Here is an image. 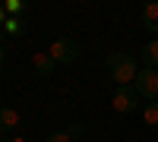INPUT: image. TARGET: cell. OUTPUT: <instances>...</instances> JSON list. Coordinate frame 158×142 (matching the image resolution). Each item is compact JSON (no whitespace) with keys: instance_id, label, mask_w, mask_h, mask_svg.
Returning a JSON list of instances; mask_svg holds the SVG:
<instances>
[{"instance_id":"1","label":"cell","mask_w":158,"mask_h":142,"mask_svg":"<svg viewBox=\"0 0 158 142\" xmlns=\"http://www.w3.org/2000/svg\"><path fill=\"white\" fill-rule=\"evenodd\" d=\"M108 73H111V79H114L117 85L133 82L136 76H139L136 57H133V54H127V51H114V54L108 57Z\"/></svg>"},{"instance_id":"2","label":"cell","mask_w":158,"mask_h":142,"mask_svg":"<svg viewBox=\"0 0 158 142\" xmlns=\"http://www.w3.org/2000/svg\"><path fill=\"white\" fill-rule=\"evenodd\" d=\"M133 88L139 92V98L158 101V70H139V76L133 79Z\"/></svg>"},{"instance_id":"3","label":"cell","mask_w":158,"mask_h":142,"mask_svg":"<svg viewBox=\"0 0 158 142\" xmlns=\"http://www.w3.org/2000/svg\"><path fill=\"white\" fill-rule=\"evenodd\" d=\"M111 104L114 111H120V114H130V111H136L139 108V92L133 85H117V92L111 98Z\"/></svg>"},{"instance_id":"4","label":"cell","mask_w":158,"mask_h":142,"mask_svg":"<svg viewBox=\"0 0 158 142\" xmlns=\"http://www.w3.org/2000/svg\"><path fill=\"white\" fill-rule=\"evenodd\" d=\"M48 54L54 57L57 63H76L79 60V44L73 41V38H57V41L51 44Z\"/></svg>"},{"instance_id":"5","label":"cell","mask_w":158,"mask_h":142,"mask_svg":"<svg viewBox=\"0 0 158 142\" xmlns=\"http://www.w3.org/2000/svg\"><path fill=\"white\" fill-rule=\"evenodd\" d=\"M139 57H142V63H146V70H158V38L149 41L146 47L139 51Z\"/></svg>"},{"instance_id":"6","label":"cell","mask_w":158,"mask_h":142,"mask_svg":"<svg viewBox=\"0 0 158 142\" xmlns=\"http://www.w3.org/2000/svg\"><path fill=\"white\" fill-rule=\"evenodd\" d=\"M142 25H146L152 35H158V3H146L142 6Z\"/></svg>"},{"instance_id":"7","label":"cell","mask_w":158,"mask_h":142,"mask_svg":"<svg viewBox=\"0 0 158 142\" xmlns=\"http://www.w3.org/2000/svg\"><path fill=\"white\" fill-rule=\"evenodd\" d=\"M54 67H57V60L51 57V54H35V70H38V76H51Z\"/></svg>"},{"instance_id":"8","label":"cell","mask_w":158,"mask_h":142,"mask_svg":"<svg viewBox=\"0 0 158 142\" xmlns=\"http://www.w3.org/2000/svg\"><path fill=\"white\" fill-rule=\"evenodd\" d=\"M19 123V114L13 108H0V133H10L13 126Z\"/></svg>"},{"instance_id":"9","label":"cell","mask_w":158,"mask_h":142,"mask_svg":"<svg viewBox=\"0 0 158 142\" xmlns=\"http://www.w3.org/2000/svg\"><path fill=\"white\" fill-rule=\"evenodd\" d=\"M142 120H146L149 126H158V101H149L146 111H142Z\"/></svg>"},{"instance_id":"10","label":"cell","mask_w":158,"mask_h":142,"mask_svg":"<svg viewBox=\"0 0 158 142\" xmlns=\"http://www.w3.org/2000/svg\"><path fill=\"white\" fill-rule=\"evenodd\" d=\"M3 32H6V35H22V22H19L16 16H10V19L3 22Z\"/></svg>"},{"instance_id":"11","label":"cell","mask_w":158,"mask_h":142,"mask_svg":"<svg viewBox=\"0 0 158 142\" xmlns=\"http://www.w3.org/2000/svg\"><path fill=\"white\" fill-rule=\"evenodd\" d=\"M44 142H73V139H70L67 133H63V130H57V133H51V136H48Z\"/></svg>"},{"instance_id":"12","label":"cell","mask_w":158,"mask_h":142,"mask_svg":"<svg viewBox=\"0 0 158 142\" xmlns=\"http://www.w3.org/2000/svg\"><path fill=\"white\" fill-rule=\"evenodd\" d=\"M19 6H22L19 0H6V6H3V10L10 13V16H16V13H19Z\"/></svg>"},{"instance_id":"13","label":"cell","mask_w":158,"mask_h":142,"mask_svg":"<svg viewBox=\"0 0 158 142\" xmlns=\"http://www.w3.org/2000/svg\"><path fill=\"white\" fill-rule=\"evenodd\" d=\"M67 136H70V139H79V136H82V126H79V123H73L70 130H67Z\"/></svg>"},{"instance_id":"14","label":"cell","mask_w":158,"mask_h":142,"mask_svg":"<svg viewBox=\"0 0 158 142\" xmlns=\"http://www.w3.org/2000/svg\"><path fill=\"white\" fill-rule=\"evenodd\" d=\"M10 142H25V139H19V136H13V139H10Z\"/></svg>"},{"instance_id":"15","label":"cell","mask_w":158,"mask_h":142,"mask_svg":"<svg viewBox=\"0 0 158 142\" xmlns=\"http://www.w3.org/2000/svg\"><path fill=\"white\" fill-rule=\"evenodd\" d=\"M3 22H6V19H3V10H0V25H3Z\"/></svg>"},{"instance_id":"16","label":"cell","mask_w":158,"mask_h":142,"mask_svg":"<svg viewBox=\"0 0 158 142\" xmlns=\"http://www.w3.org/2000/svg\"><path fill=\"white\" fill-rule=\"evenodd\" d=\"M0 60H3V51H0Z\"/></svg>"},{"instance_id":"17","label":"cell","mask_w":158,"mask_h":142,"mask_svg":"<svg viewBox=\"0 0 158 142\" xmlns=\"http://www.w3.org/2000/svg\"><path fill=\"white\" fill-rule=\"evenodd\" d=\"M0 142H3V139H0Z\"/></svg>"}]
</instances>
